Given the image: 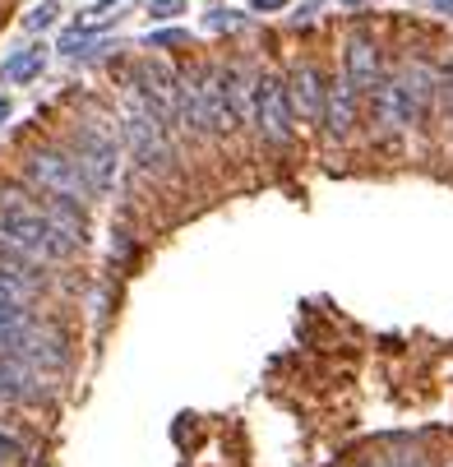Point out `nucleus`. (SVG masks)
Returning a JSON list of instances; mask_svg holds the SVG:
<instances>
[{
	"instance_id": "412c9836",
	"label": "nucleus",
	"mask_w": 453,
	"mask_h": 467,
	"mask_svg": "<svg viewBox=\"0 0 453 467\" xmlns=\"http://www.w3.org/2000/svg\"><path fill=\"white\" fill-rule=\"evenodd\" d=\"M430 5H435V10H448V15H453V0H430Z\"/></svg>"
},
{
	"instance_id": "1a4fd4ad",
	"label": "nucleus",
	"mask_w": 453,
	"mask_h": 467,
	"mask_svg": "<svg viewBox=\"0 0 453 467\" xmlns=\"http://www.w3.org/2000/svg\"><path fill=\"white\" fill-rule=\"evenodd\" d=\"M194 79H200V102H204V116H209V135H232L236 116H232V102H227L222 65H204V70H194Z\"/></svg>"
},
{
	"instance_id": "f8f14e48",
	"label": "nucleus",
	"mask_w": 453,
	"mask_h": 467,
	"mask_svg": "<svg viewBox=\"0 0 453 467\" xmlns=\"http://www.w3.org/2000/svg\"><path fill=\"white\" fill-rule=\"evenodd\" d=\"M28 324H33V306H0V357H15Z\"/></svg>"
},
{
	"instance_id": "aec40b11",
	"label": "nucleus",
	"mask_w": 453,
	"mask_h": 467,
	"mask_svg": "<svg viewBox=\"0 0 453 467\" xmlns=\"http://www.w3.org/2000/svg\"><path fill=\"white\" fill-rule=\"evenodd\" d=\"M250 5H254L259 15H264V10H283V5H287V0H250Z\"/></svg>"
},
{
	"instance_id": "a211bd4d",
	"label": "nucleus",
	"mask_w": 453,
	"mask_h": 467,
	"mask_svg": "<svg viewBox=\"0 0 453 467\" xmlns=\"http://www.w3.org/2000/svg\"><path fill=\"white\" fill-rule=\"evenodd\" d=\"M19 458V440H10L5 431H0V467H10Z\"/></svg>"
},
{
	"instance_id": "39448f33",
	"label": "nucleus",
	"mask_w": 453,
	"mask_h": 467,
	"mask_svg": "<svg viewBox=\"0 0 453 467\" xmlns=\"http://www.w3.org/2000/svg\"><path fill=\"white\" fill-rule=\"evenodd\" d=\"M15 357H19L24 366H33L42 379H51V375H60L65 366H70V343H65V333H60L51 319H37V315H33V324L24 328V338H19V348H15Z\"/></svg>"
},
{
	"instance_id": "5701e85b",
	"label": "nucleus",
	"mask_w": 453,
	"mask_h": 467,
	"mask_svg": "<svg viewBox=\"0 0 453 467\" xmlns=\"http://www.w3.org/2000/svg\"><path fill=\"white\" fill-rule=\"evenodd\" d=\"M361 467H375V462H361Z\"/></svg>"
},
{
	"instance_id": "9d476101",
	"label": "nucleus",
	"mask_w": 453,
	"mask_h": 467,
	"mask_svg": "<svg viewBox=\"0 0 453 467\" xmlns=\"http://www.w3.org/2000/svg\"><path fill=\"white\" fill-rule=\"evenodd\" d=\"M319 125L329 130V140H347L352 135V125H356V88L347 79H334L329 88H324Z\"/></svg>"
},
{
	"instance_id": "6ab92c4d",
	"label": "nucleus",
	"mask_w": 453,
	"mask_h": 467,
	"mask_svg": "<svg viewBox=\"0 0 453 467\" xmlns=\"http://www.w3.org/2000/svg\"><path fill=\"white\" fill-rule=\"evenodd\" d=\"M209 28H241V19H236V10H213Z\"/></svg>"
},
{
	"instance_id": "2eb2a0df",
	"label": "nucleus",
	"mask_w": 453,
	"mask_h": 467,
	"mask_svg": "<svg viewBox=\"0 0 453 467\" xmlns=\"http://www.w3.org/2000/svg\"><path fill=\"white\" fill-rule=\"evenodd\" d=\"M56 15H60L56 0H42V5H33V10L24 15V28H28V33H46V28L56 24Z\"/></svg>"
},
{
	"instance_id": "9b49d317",
	"label": "nucleus",
	"mask_w": 453,
	"mask_h": 467,
	"mask_svg": "<svg viewBox=\"0 0 453 467\" xmlns=\"http://www.w3.org/2000/svg\"><path fill=\"white\" fill-rule=\"evenodd\" d=\"M254 70L250 65H222V84H227V102H232V116L236 125L250 120V98H254Z\"/></svg>"
},
{
	"instance_id": "f257e3e1",
	"label": "nucleus",
	"mask_w": 453,
	"mask_h": 467,
	"mask_svg": "<svg viewBox=\"0 0 453 467\" xmlns=\"http://www.w3.org/2000/svg\"><path fill=\"white\" fill-rule=\"evenodd\" d=\"M120 140L129 144L139 171H167V162H171V120H167L153 102H144L135 88H125Z\"/></svg>"
},
{
	"instance_id": "f3484780",
	"label": "nucleus",
	"mask_w": 453,
	"mask_h": 467,
	"mask_svg": "<svg viewBox=\"0 0 453 467\" xmlns=\"http://www.w3.org/2000/svg\"><path fill=\"white\" fill-rule=\"evenodd\" d=\"M185 10V0H153V19H176Z\"/></svg>"
},
{
	"instance_id": "4be33fe9",
	"label": "nucleus",
	"mask_w": 453,
	"mask_h": 467,
	"mask_svg": "<svg viewBox=\"0 0 453 467\" xmlns=\"http://www.w3.org/2000/svg\"><path fill=\"white\" fill-rule=\"evenodd\" d=\"M0 120H10V102L5 98H0Z\"/></svg>"
},
{
	"instance_id": "423d86ee",
	"label": "nucleus",
	"mask_w": 453,
	"mask_h": 467,
	"mask_svg": "<svg viewBox=\"0 0 453 467\" xmlns=\"http://www.w3.org/2000/svg\"><path fill=\"white\" fill-rule=\"evenodd\" d=\"M51 398V384L24 366L19 357H0V403H10V408H42Z\"/></svg>"
},
{
	"instance_id": "0eeeda50",
	"label": "nucleus",
	"mask_w": 453,
	"mask_h": 467,
	"mask_svg": "<svg viewBox=\"0 0 453 467\" xmlns=\"http://www.w3.org/2000/svg\"><path fill=\"white\" fill-rule=\"evenodd\" d=\"M287 107H292V120H310L319 125V111H324V75H319V65L314 60H301L292 65V75H287Z\"/></svg>"
},
{
	"instance_id": "6e6552de",
	"label": "nucleus",
	"mask_w": 453,
	"mask_h": 467,
	"mask_svg": "<svg viewBox=\"0 0 453 467\" xmlns=\"http://www.w3.org/2000/svg\"><path fill=\"white\" fill-rule=\"evenodd\" d=\"M343 65H347V84L356 88V93H375L379 88V79H384V56H379V42L375 37H365V33H352L347 37V56H343Z\"/></svg>"
},
{
	"instance_id": "4468645a",
	"label": "nucleus",
	"mask_w": 453,
	"mask_h": 467,
	"mask_svg": "<svg viewBox=\"0 0 453 467\" xmlns=\"http://www.w3.org/2000/svg\"><path fill=\"white\" fill-rule=\"evenodd\" d=\"M42 65H46L42 47H28V51H19V56H10L5 65H0V79L5 84H28V79L42 75Z\"/></svg>"
},
{
	"instance_id": "20e7f679",
	"label": "nucleus",
	"mask_w": 453,
	"mask_h": 467,
	"mask_svg": "<svg viewBox=\"0 0 453 467\" xmlns=\"http://www.w3.org/2000/svg\"><path fill=\"white\" fill-rule=\"evenodd\" d=\"M250 120L259 130V140L283 149L292 140V107H287V88L273 75H259L254 79V98H250Z\"/></svg>"
},
{
	"instance_id": "f03ea898",
	"label": "nucleus",
	"mask_w": 453,
	"mask_h": 467,
	"mask_svg": "<svg viewBox=\"0 0 453 467\" xmlns=\"http://www.w3.org/2000/svg\"><path fill=\"white\" fill-rule=\"evenodd\" d=\"M65 153H70L75 167L84 171L93 199L116 190V176H120V135L116 130H107L102 120H79L70 144H65Z\"/></svg>"
},
{
	"instance_id": "7ed1b4c3",
	"label": "nucleus",
	"mask_w": 453,
	"mask_h": 467,
	"mask_svg": "<svg viewBox=\"0 0 453 467\" xmlns=\"http://www.w3.org/2000/svg\"><path fill=\"white\" fill-rule=\"evenodd\" d=\"M24 181L33 194H51V199H70V204L88 209L93 204V190L84 181V171L75 167V158L65 153L60 144H42L24 153Z\"/></svg>"
},
{
	"instance_id": "dca6fc26",
	"label": "nucleus",
	"mask_w": 453,
	"mask_h": 467,
	"mask_svg": "<svg viewBox=\"0 0 453 467\" xmlns=\"http://www.w3.org/2000/svg\"><path fill=\"white\" fill-rule=\"evenodd\" d=\"M185 42H190V33H180V28H167V33L149 37V47H185Z\"/></svg>"
},
{
	"instance_id": "ddd939ff",
	"label": "nucleus",
	"mask_w": 453,
	"mask_h": 467,
	"mask_svg": "<svg viewBox=\"0 0 453 467\" xmlns=\"http://www.w3.org/2000/svg\"><path fill=\"white\" fill-rule=\"evenodd\" d=\"M42 287L46 283H37V278H24L15 269H0V306H33L42 296Z\"/></svg>"
}]
</instances>
